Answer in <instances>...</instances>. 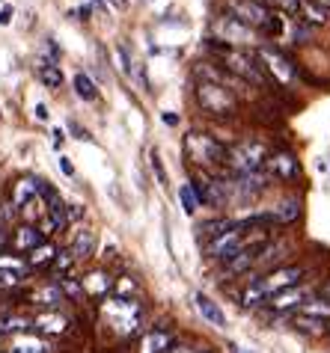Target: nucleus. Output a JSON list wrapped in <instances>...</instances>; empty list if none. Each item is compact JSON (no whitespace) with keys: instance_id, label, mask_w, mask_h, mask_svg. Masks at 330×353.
Instances as JSON below:
<instances>
[{"instance_id":"5701e85b","label":"nucleus","mask_w":330,"mask_h":353,"mask_svg":"<svg viewBox=\"0 0 330 353\" xmlns=\"http://www.w3.org/2000/svg\"><path fill=\"white\" fill-rule=\"evenodd\" d=\"M33 303H39V306H48V309H57L63 303V291H60V285H42L39 291H33V297H30Z\"/></svg>"},{"instance_id":"f257e3e1","label":"nucleus","mask_w":330,"mask_h":353,"mask_svg":"<svg viewBox=\"0 0 330 353\" xmlns=\"http://www.w3.org/2000/svg\"><path fill=\"white\" fill-rule=\"evenodd\" d=\"M101 323L108 327L116 339H131L143 323V306L137 300H122V297H108L99 309Z\"/></svg>"},{"instance_id":"c03bdc74","label":"nucleus","mask_w":330,"mask_h":353,"mask_svg":"<svg viewBox=\"0 0 330 353\" xmlns=\"http://www.w3.org/2000/svg\"><path fill=\"white\" fill-rule=\"evenodd\" d=\"M313 3H318L322 9H330V0H313Z\"/></svg>"},{"instance_id":"cd10ccee","label":"nucleus","mask_w":330,"mask_h":353,"mask_svg":"<svg viewBox=\"0 0 330 353\" xmlns=\"http://www.w3.org/2000/svg\"><path fill=\"white\" fill-rule=\"evenodd\" d=\"M262 6H271V9H277L280 15H298L300 12V0H259Z\"/></svg>"},{"instance_id":"c9c22d12","label":"nucleus","mask_w":330,"mask_h":353,"mask_svg":"<svg viewBox=\"0 0 330 353\" xmlns=\"http://www.w3.org/2000/svg\"><path fill=\"white\" fill-rule=\"evenodd\" d=\"M9 241H12V234H9L3 225H0V256H3V252L9 250Z\"/></svg>"},{"instance_id":"f704fd0d","label":"nucleus","mask_w":330,"mask_h":353,"mask_svg":"<svg viewBox=\"0 0 330 353\" xmlns=\"http://www.w3.org/2000/svg\"><path fill=\"white\" fill-rule=\"evenodd\" d=\"M69 264H72V252H60V256H57V261L51 264V268H57V273H60V276H66Z\"/></svg>"},{"instance_id":"f03ea898","label":"nucleus","mask_w":330,"mask_h":353,"mask_svg":"<svg viewBox=\"0 0 330 353\" xmlns=\"http://www.w3.org/2000/svg\"><path fill=\"white\" fill-rule=\"evenodd\" d=\"M184 158L193 166H200L202 172H217V170H226V145L208 134L191 131L184 137Z\"/></svg>"},{"instance_id":"72a5a7b5","label":"nucleus","mask_w":330,"mask_h":353,"mask_svg":"<svg viewBox=\"0 0 330 353\" xmlns=\"http://www.w3.org/2000/svg\"><path fill=\"white\" fill-rule=\"evenodd\" d=\"M116 60H119V68L125 74H131V60H128V48L125 45H116Z\"/></svg>"},{"instance_id":"a878e982","label":"nucleus","mask_w":330,"mask_h":353,"mask_svg":"<svg viewBox=\"0 0 330 353\" xmlns=\"http://www.w3.org/2000/svg\"><path fill=\"white\" fill-rule=\"evenodd\" d=\"M113 297H122V300H134L137 297V282L131 276H119L113 282Z\"/></svg>"},{"instance_id":"a18cd8bd","label":"nucleus","mask_w":330,"mask_h":353,"mask_svg":"<svg viewBox=\"0 0 330 353\" xmlns=\"http://www.w3.org/2000/svg\"><path fill=\"white\" fill-rule=\"evenodd\" d=\"M229 350H232V353H247V350H241V347H235V345H232Z\"/></svg>"},{"instance_id":"ea45409f","label":"nucleus","mask_w":330,"mask_h":353,"mask_svg":"<svg viewBox=\"0 0 330 353\" xmlns=\"http://www.w3.org/2000/svg\"><path fill=\"white\" fill-rule=\"evenodd\" d=\"M161 122L173 128V125H179V116H176V113H164V116H161Z\"/></svg>"},{"instance_id":"412c9836","label":"nucleus","mask_w":330,"mask_h":353,"mask_svg":"<svg viewBox=\"0 0 330 353\" xmlns=\"http://www.w3.org/2000/svg\"><path fill=\"white\" fill-rule=\"evenodd\" d=\"M300 315H307V318H316V321H330V300L327 297H309L304 306L298 309Z\"/></svg>"},{"instance_id":"20e7f679","label":"nucleus","mask_w":330,"mask_h":353,"mask_svg":"<svg viewBox=\"0 0 330 353\" xmlns=\"http://www.w3.org/2000/svg\"><path fill=\"white\" fill-rule=\"evenodd\" d=\"M197 101L202 110L211 116H232L238 110V98L232 95V90H226V86H220V83H208V81H200Z\"/></svg>"},{"instance_id":"4468645a","label":"nucleus","mask_w":330,"mask_h":353,"mask_svg":"<svg viewBox=\"0 0 330 353\" xmlns=\"http://www.w3.org/2000/svg\"><path fill=\"white\" fill-rule=\"evenodd\" d=\"M12 234V241H9V250H15V252H33L39 243H42L45 238L39 234L36 225H18L15 232H9Z\"/></svg>"},{"instance_id":"4be33fe9","label":"nucleus","mask_w":330,"mask_h":353,"mask_svg":"<svg viewBox=\"0 0 330 353\" xmlns=\"http://www.w3.org/2000/svg\"><path fill=\"white\" fill-rule=\"evenodd\" d=\"M30 318H24V315H3L0 318V339L3 336H18V332H27L30 330Z\"/></svg>"},{"instance_id":"e433bc0d","label":"nucleus","mask_w":330,"mask_h":353,"mask_svg":"<svg viewBox=\"0 0 330 353\" xmlns=\"http://www.w3.org/2000/svg\"><path fill=\"white\" fill-rule=\"evenodd\" d=\"M9 21H12V6H3L0 9V27L9 24Z\"/></svg>"},{"instance_id":"ddd939ff","label":"nucleus","mask_w":330,"mask_h":353,"mask_svg":"<svg viewBox=\"0 0 330 353\" xmlns=\"http://www.w3.org/2000/svg\"><path fill=\"white\" fill-rule=\"evenodd\" d=\"M33 323H36V330L42 332V336H63V332L72 327V321L66 318L63 312H57V309H48L45 315H39Z\"/></svg>"},{"instance_id":"49530a36","label":"nucleus","mask_w":330,"mask_h":353,"mask_svg":"<svg viewBox=\"0 0 330 353\" xmlns=\"http://www.w3.org/2000/svg\"><path fill=\"white\" fill-rule=\"evenodd\" d=\"M197 353H217V350H211V347H202V350H197Z\"/></svg>"},{"instance_id":"a211bd4d","label":"nucleus","mask_w":330,"mask_h":353,"mask_svg":"<svg viewBox=\"0 0 330 353\" xmlns=\"http://www.w3.org/2000/svg\"><path fill=\"white\" fill-rule=\"evenodd\" d=\"M48 350H51V345L45 339L30 336V332H18L6 353H48Z\"/></svg>"},{"instance_id":"1a4fd4ad","label":"nucleus","mask_w":330,"mask_h":353,"mask_svg":"<svg viewBox=\"0 0 330 353\" xmlns=\"http://www.w3.org/2000/svg\"><path fill=\"white\" fill-rule=\"evenodd\" d=\"M256 57H259V63L265 65V72L274 77V81H280V83H292L295 81V65L289 63L280 51H274V48H262V51H256Z\"/></svg>"},{"instance_id":"7ed1b4c3","label":"nucleus","mask_w":330,"mask_h":353,"mask_svg":"<svg viewBox=\"0 0 330 353\" xmlns=\"http://www.w3.org/2000/svg\"><path fill=\"white\" fill-rule=\"evenodd\" d=\"M268 161V149L256 140H241L226 149V170L232 175H250L262 172V166Z\"/></svg>"},{"instance_id":"9d476101","label":"nucleus","mask_w":330,"mask_h":353,"mask_svg":"<svg viewBox=\"0 0 330 353\" xmlns=\"http://www.w3.org/2000/svg\"><path fill=\"white\" fill-rule=\"evenodd\" d=\"M307 300H309V291L304 285H295V288H286V291L274 294L265 306H268V312H274V315H286V312L300 309Z\"/></svg>"},{"instance_id":"79ce46f5","label":"nucleus","mask_w":330,"mask_h":353,"mask_svg":"<svg viewBox=\"0 0 330 353\" xmlns=\"http://www.w3.org/2000/svg\"><path fill=\"white\" fill-rule=\"evenodd\" d=\"M36 116H39V119H48V107L45 104H36Z\"/></svg>"},{"instance_id":"dca6fc26","label":"nucleus","mask_w":330,"mask_h":353,"mask_svg":"<svg viewBox=\"0 0 330 353\" xmlns=\"http://www.w3.org/2000/svg\"><path fill=\"white\" fill-rule=\"evenodd\" d=\"M268 214L274 217V225H292V223L300 220V199H298V196H289V199L274 205Z\"/></svg>"},{"instance_id":"2f4dec72","label":"nucleus","mask_w":330,"mask_h":353,"mask_svg":"<svg viewBox=\"0 0 330 353\" xmlns=\"http://www.w3.org/2000/svg\"><path fill=\"white\" fill-rule=\"evenodd\" d=\"M149 161H152V170H155V175H158V184H167V170H164V163H161V154H158V149H152V152H149Z\"/></svg>"},{"instance_id":"b1692460","label":"nucleus","mask_w":330,"mask_h":353,"mask_svg":"<svg viewBox=\"0 0 330 353\" xmlns=\"http://www.w3.org/2000/svg\"><path fill=\"white\" fill-rule=\"evenodd\" d=\"M232 225H235V220H226V217L208 220V223H202V225H200V238L211 241V238H217V234H223L226 229H232Z\"/></svg>"},{"instance_id":"9b49d317","label":"nucleus","mask_w":330,"mask_h":353,"mask_svg":"<svg viewBox=\"0 0 330 353\" xmlns=\"http://www.w3.org/2000/svg\"><path fill=\"white\" fill-rule=\"evenodd\" d=\"M27 270H30V268H27V261L12 259L9 252H3V256H0V291L18 288L24 282Z\"/></svg>"},{"instance_id":"c756f323","label":"nucleus","mask_w":330,"mask_h":353,"mask_svg":"<svg viewBox=\"0 0 330 353\" xmlns=\"http://www.w3.org/2000/svg\"><path fill=\"white\" fill-rule=\"evenodd\" d=\"M75 90H77V95H81L84 101H95V95H99L95 83H93L86 74H77V77H75Z\"/></svg>"},{"instance_id":"37998d69","label":"nucleus","mask_w":330,"mask_h":353,"mask_svg":"<svg viewBox=\"0 0 330 353\" xmlns=\"http://www.w3.org/2000/svg\"><path fill=\"white\" fill-rule=\"evenodd\" d=\"M60 143H63V131L57 128V131H54V145H60Z\"/></svg>"},{"instance_id":"6ab92c4d","label":"nucleus","mask_w":330,"mask_h":353,"mask_svg":"<svg viewBox=\"0 0 330 353\" xmlns=\"http://www.w3.org/2000/svg\"><path fill=\"white\" fill-rule=\"evenodd\" d=\"M57 256H60V250L54 247L51 241H42L33 252H27V268H51V264L57 261Z\"/></svg>"},{"instance_id":"2eb2a0df","label":"nucleus","mask_w":330,"mask_h":353,"mask_svg":"<svg viewBox=\"0 0 330 353\" xmlns=\"http://www.w3.org/2000/svg\"><path fill=\"white\" fill-rule=\"evenodd\" d=\"M193 303H197V309H200V315L206 318L211 327H217V330H223L226 327V315H223V309L217 306L215 300L208 297V294H202V291H197L193 294Z\"/></svg>"},{"instance_id":"f8f14e48","label":"nucleus","mask_w":330,"mask_h":353,"mask_svg":"<svg viewBox=\"0 0 330 353\" xmlns=\"http://www.w3.org/2000/svg\"><path fill=\"white\" fill-rule=\"evenodd\" d=\"M81 288H84L86 297L104 300V297L110 294V288H113V279L108 276V270H90V273H86V276L81 279Z\"/></svg>"},{"instance_id":"aec40b11","label":"nucleus","mask_w":330,"mask_h":353,"mask_svg":"<svg viewBox=\"0 0 330 353\" xmlns=\"http://www.w3.org/2000/svg\"><path fill=\"white\" fill-rule=\"evenodd\" d=\"M33 199H39V181L36 179H21L12 184V205L15 208H27Z\"/></svg>"},{"instance_id":"f3484780","label":"nucleus","mask_w":330,"mask_h":353,"mask_svg":"<svg viewBox=\"0 0 330 353\" xmlns=\"http://www.w3.org/2000/svg\"><path fill=\"white\" fill-rule=\"evenodd\" d=\"M69 252H72L75 261L93 259V256H95V232H93V229H81V232H77L75 238H72Z\"/></svg>"},{"instance_id":"4c0bfd02","label":"nucleus","mask_w":330,"mask_h":353,"mask_svg":"<svg viewBox=\"0 0 330 353\" xmlns=\"http://www.w3.org/2000/svg\"><path fill=\"white\" fill-rule=\"evenodd\" d=\"M60 170H63L66 175H69V179L75 175V166H72V161H69V158H60Z\"/></svg>"},{"instance_id":"bb28decb","label":"nucleus","mask_w":330,"mask_h":353,"mask_svg":"<svg viewBox=\"0 0 330 353\" xmlns=\"http://www.w3.org/2000/svg\"><path fill=\"white\" fill-rule=\"evenodd\" d=\"M300 15H304V21H309V24H324L327 21L324 9H318V3H309V0H300Z\"/></svg>"},{"instance_id":"58836bf2","label":"nucleus","mask_w":330,"mask_h":353,"mask_svg":"<svg viewBox=\"0 0 330 353\" xmlns=\"http://www.w3.org/2000/svg\"><path fill=\"white\" fill-rule=\"evenodd\" d=\"M167 353H197V347H191V345H173Z\"/></svg>"},{"instance_id":"393cba45","label":"nucleus","mask_w":330,"mask_h":353,"mask_svg":"<svg viewBox=\"0 0 330 353\" xmlns=\"http://www.w3.org/2000/svg\"><path fill=\"white\" fill-rule=\"evenodd\" d=\"M295 330H300V332H307V336H322L324 332V321H316V318H307V315H295Z\"/></svg>"},{"instance_id":"c85d7f7f","label":"nucleus","mask_w":330,"mask_h":353,"mask_svg":"<svg viewBox=\"0 0 330 353\" xmlns=\"http://www.w3.org/2000/svg\"><path fill=\"white\" fill-rule=\"evenodd\" d=\"M39 77H42V83L51 86V90L63 86V72H60V68H57L54 63H45L42 68H39Z\"/></svg>"},{"instance_id":"423d86ee","label":"nucleus","mask_w":330,"mask_h":353,"mask_svg":"<svg viewBox=\"0 0 330 353\" xmlns=\"http://www.w3.org/2000/svg\"><path fill=\"white\" fill-rule=\"evenodd\" d=\"M265 175L268 179H277V181H283V184H292L300 179V161L295 158L292 152H274V154H268V161H265Z\"/></svg>"},{"instance_id":"39448f33","label":"nucleus","mask_w":330,"mask_h":353,"mask_svg":"<svg viewBox=\"0 0 330 353\" xmlns=\"http://www.w3.org/2000/svg\"><path fill=\"white\" fill-rule=\"evenodd\" d=\"M226 15L235 18V21L247 24L250 30H262L268 24V9L259 3V0H226Z\"/></svg>"},{"instance_id":"a19ab883","label":"nucleus","mask_w":330,"mask_h":353,"mask_svg":"<svg viewBox=\"0 0 330 353\" xmlns=\"http://www.w3.org/2000/svg\"><path fill=\"white\" fill-rule=\"evenodd\" d=\"M72 128V134H77V140H90V134H86L84 128H77V125H69Z\"/></svg>"},{"instance_id":"6e6552de","label":"nucleus","mask_w":330,"mask_h":353,"mask_svg":"<svg viewBox=\"0 0 330 353\" xmlns=\"http://www.w3.org/2000/svg\"><path fill=\"white\" fill-rule=\"evenodd\" d=\"M176 341V332L173 330H164V327H152L146 332L137 336V345H134V353H167Z\"/></svg>"},{"instance_id":"473e14b6","label":"nucleus","mask_w":330,"mask_h":353,"mask_svg":"<svg viewBox=\"0 0 330 353\" xmlns=\"http://www.w3.org/2000/svg\"><path fill=\"white\" fill-rule=\"evenodd\" d=\"M36 229H39V234H42V238H51L54 232H60V225L54 223V217H48V214H45V217L39 220V225H36Z\"/></svg>"},{"instance_id":"7c9ffc66","label":"nucleus","mask_w":330,"mask_h":353,"mask_svg":"<svg viewBox=\"0 0 330 353\" xmlns=\"http://www.w3.org/2000/svg\"><path fill=\"white\" fill-rule=\"evenodd\" d=\"M179 199H182V208H184V214H193V211L200 208V202H197V196H193L191 184H182V190H179Z\"/></svg>"},{"instance_id":"de8ad7c7","label":"nucleus","mask_w":330,"mask_h":353,"mask_svg":"<svg viewBox=\"0 0 330 353\" xmlns=\"http://www.w3.org/2000/svg\"><path fill=\"white\" fill-rule=\"evenodd\" d=\"M324 332H327V336H330V321H327V323H324Z\"/></svg>"},{"instance_id":"0eeeda50","label":"nucleus","mask_w":330,"mask_h":353,"mask_svg":"<svg viewBox=\"0 0 330 353\" xmlns=\"http://www.w3.org/2000/svg\"><path fill=\"white\" fill-rule=\"evenodd\" d=\"M215 39L223 45H229V48H238V45H250L253 42V30H250L247 24H241L235 21V18H229V15H223L215 21Z\"/></svg>"}]
</instances>
